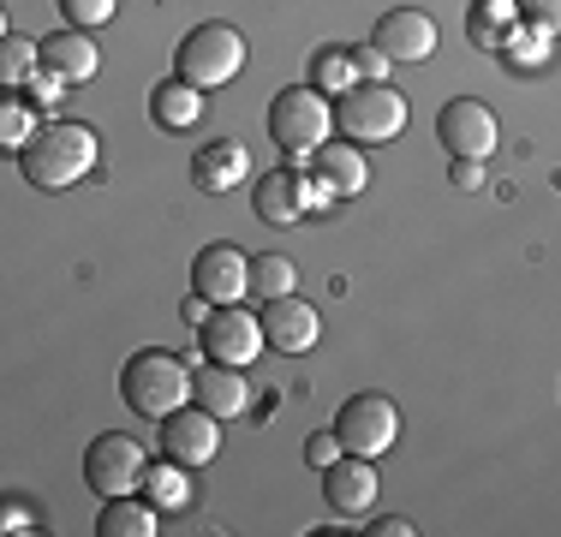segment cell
Instances as JSON below:
<instances>
[{
    "label": "cell",
    "instance_id": "6da1fadb",
    "mask_svg": "<svg viewBox=\"0 0 561 537\" xmlns=\"http://www.w3.org/2000/svg\"><path fill=\"white\" fill-rule=\"evenodd\" d=\"M96 156H102L96 126H84V119H48L19 150V168L36 192H72V185H84L96 173Z\"/></svg>",
    "mask_w": 561,
    "mask_h": 537
},
{
    "label": "cell",
    "instance_id": "7a4b0ae2",
    "mask_svg": "<svg viewBox=\"0 0 561 537\" xmlns=\"http://www.w3.org/2000/svg\"><path fill=\"white\" fill-rule=\"evenodd\" d=\"M192 388H197V370L185 365L180 353H168V346H144V353H131L126 370H119V400H126L138 419H156V424H162L168 412L192 407Z\"/></svg>",
    "mask_w": 561,
    "mask_h": 537
},
{
    "label": "cell",
    "instance_id": "3957f363",
    "mask_svg": "<svg viewBox=\"0 0 561 537\" xmlns=\"http://www.w3.org/2000/svg\"><path fill=\"white\" fill-rule=\"evenodd\" d=\"M245 72V36L233 31L227 19H209V24H192L173 48V78L197 90H221Z\"/></svg>",
    "mask_w": 561,
    "mask_h": 537
},
{
    "label": "cell",
    "instance_id": "277c9868",
    "mask_svg": "<svg viewBox=\"0 0 561 537\" xmlns=\"http://www.w3.org/2000/svg\"><path fill=\"white\" fill-rule=\"evenodd\" d=\"M270 138L287 161H311L329 138H335V107L323 102L317 84L280 90V96L270 102Z\"/></svg>",
    "mask_w": 561,
    "mask_h": 537
},
{
    "label": "cell",
    "instance_id": "5b68a950",
    "mask_svg": "<svg viewBox=\"0 0 561 537\" xmlns=\"http://www.w3.org/2000/svg\"><path fill=\"white\" fill-rule=\"evenodd\" d=\"M335 132L346 144H394L407 132V96L394 84H353L335 102Z\"/></svg>",
    "mask_w": 561,
    "mask_h": 537
},
{
    "label": "cell",
    "instance_id": "8992f818",
    "mask_svg": "<svg viewBox=\"0 0 561 537\" xmlns=\"http://www.w3.org/2000/svg\"><path fill=\"white\" fill-rule=\"evenodd\" d=\"M329 204H341V197L329 192L317 173H299V168L263 173L257 192H251V209H257L263 227H293V221H305L311 209H329Z\"/></svg>",
    "mask_w": 561,
    "mask_h": 537
},
{
    "label": "cell",
    "instance_id": "52a82bcc",
    "mask_svg": "<svg viewBox=\"0 0 561 537\" xmlns=\"http://www.w3.org/2000/svg\"><path fill=\"white\" fill-rule=\"evenodd\" d=\"M144 472H150V460H144V442L126 436V430H102V436L84 448V483L102 495V502H108V495L144 490Z\"/></svg>",
    "mask_w": 561,
    "mask_h": 537
},
{
    "label": "cell",
    "instance_id": "ba28073f",
    "mask_svg": "<svg viewBox=\"0 0 561 537\" xmlns=\"http://www.w3.org/2000/svg\"><path fill=\"white\" fill-rule=\"evenodd\" d=\"M335 436L346 454H365V460H377V454H389L400 442V407L389 395H353L346 407L335 412Z\"/></svg>",
    "mask_w": 561,
    "mask_h": 537
},
{
    "label": "cell",
    "instance_id": "9c48e42d",
    "mask_svg": "<svg viewBox=\"0 0 561 537\" xmlns=\"http://www.w3.org/2000/svg\"><path fill=\"white\" fill-rule=\"evenodd\" d=\"M197 341H204V353L216 358V365H239L245 370L251 358H263V317H251L245 305H216V317L197 329Z\"/></svg>",
    "mask_w": 561,
    "mask_h": 537
},
{
    "label": "cell",
    "instance_id": "30bf717a",
    "mask_svg": "<svg viewBox=\"0 0 561 537\" xmlns=\"http://www.w3.org/2000/svg\"><path fill=\"white\" fill-rule=\"evenodd\" d=\"M436 144H443L448 156L484 161V156L502 144V126H496V114H490L484 102L454 96V102H443V114H436Z\"/></svg>",
    "mask_w": 561,
    "mask_h": 537
},
{
    "label": "cell",
    "instance_id": "8fae6325",
    "mask_svg": "<svg viewBox=\"0 0 561 537\" xmlns=\"http://www.w3.org/2000/svg\"><path fill=\"white\" fill-rule=\"evenodd\" d=\"M192 293H204L209 305H239L251 293V258L239 245H227V239L204 245L192 258Z\"/></svg>",
    "mask_w": 561,
    "mask_h": 537
},
{
    "label": "cell",
    "instance_id": "7c38bea8",
    "mask_svg": "<svg viewBox=\"0 0 561 537\" xmlns=\"http://www.w3.org/2000/svg\"><path fill=\"white\" fill-rule=\"evenodd\" d=\"M263 341L275 346V353H311L317 341H323V311H317L311 299H299V293H280V299H263Z\"/></svg>",
    "mask_w": 561,
    "mask_h": 537
},
{
    "label": "cell",
    "instance_id": "4fadbf2b",
    "mask_svg": "<svg viewBox=\"0 0 561 537\" xmlns=\"http://www.w3.org/2000/svg\"><path fill=\"white\" fill-rule=\"evenodd\" d=\"M216 448H221V419H216V412H204L197 400L162 419V454H168V460H180V466H192V472H197V466L216 460Z\"/></svg>",
    "mask_w": 561,
    "mask_h": 537
},
{
    "label": "cell",
    "instance_id": "5bb4252c",
    "mask_svg": "<svg viewBox=\"0 0 561 537\" xmlns=\"http://www.w3.org/2000/svg\"><path fill=\"white\" fill-rule=\"evenodd\" d=\"M370 43H377L389 60L400 66V60H431L436 54V19L431 12H419V7H394V12H382L377 19V31H370Z\"/></svg>",
    "mask_w": 561,
    "mask_h": 537
},
{
    "label": "cell",
    "instance_id": "9a60e30c",
    "mask_svg": "<svg viewBox=\"0 0 561 537\" xmlns=\"http://www.w3.org/2000/svg\"><path fill=\"white\" fill-rule=\"evenodd\" d=\"M245 180H251V150H245L239 138H209V144H197V156H192V185H197V192L227 197V192H239Z\"/></svg>",
    "mask_w": 561,
    "mask_h": 537
},
{
    "label": "cell",
    "instance_id": "2e32d148",
    "mask_svg": "<svg viewBox=\"0 0 561 537\" xmlns=\"http://www.w3.org/2000/svg\"><path fill=\"white\" fill-rule=\"evenodd\" d=\"M323 495H329V507H335L341 519L370 514V502H377V460H365V454H341V460L323 472Z\"/></svg>",
    "mask_w": 561,
    "mask_h": 537
},
{
    "label": "cell",
    "instance_id": "e0dca14e",
    "mask_svg": "<svg viewBox=\"0 0 561 537\" xmlns=\"http://www.w3.org/2000/svg\"><path fill=\"white\" fill-rule=\"evenodd\" d=\"M192 400L204 412H216L221 424L227 419H245V412H251V382H245V370H239V365H216V358H209V365L197 370Z\"/></svg>",
    "mask_w": 561,
    "mask_h": 537
},
{
    "label": "cell",
    "instance_id": "ac0fdd59",
    "mask_svg": "<svg viewBox=\"0 0 561 537\" xmlns=\"http://www.w3.org/2000/svg\"><path fill=\"white\" fill-rule=\"evenodd\" d=\"M43 66L48 72H60L66 84H90L96 78V66H102V54L96 43H90V31H55V36H43Z\"/></svg>",
    "mask_w": 561,
    "mask_h": 537
},
{
    "label": "cell",
    "instance_id": "d6986e66",
    "mask_svg": "<svg viewBox=\"0 0 561 537\" xmlns=\"http://www.w3.org/2000/svg\"><path fill=\"white\" fill-rule=\"evenodd\" d=\"M311 173H317V180H323L335 197H358V192L370 185V161H365V150H358V144H335V138H329L323 150L311 156Z\"/></svg>",
    "mask_w": 561,
    "mask_h": 537
},
{
    "label": "cell",
    "instance_id": "ffe728a7",
    "mask_svg": "<svg viewBox=\"0 0 561 537\" xmlns=\"http://www.w3.org/2000/svg\"><path fill=\"white\" fill-rule=\"evenodd\" d=\"M96 532L102 537H156L162 532V507L150 502V495H108L102 502V514H96Z\"/></svg>",
    "mask_w": 561,
    "mask_h": 537
},
{
    "label": "cell",
    "instance_id": "44dd1931",
    "mask_svg": "<svg viewBox=\"0 0 561 537\" xmlns=\"http://www.w3.org/2000/svg\"><path fill=\"white\" fill-rule=\"evenodd\" d=\"M150 119L162 132H192L204 119V90L185 84V78H168V84L150 90Z\"/></svg>",
    "mask_w": 561,
    "mask_h": 537
},
{
    "label": "cell",
    "instance_id": "7402d4cb",
    "mask_svg": "<svg viewBox=\"0 0 561 537\" xmlns=\"http://www.w3.org/2000/svg\"><path fill=\"white\" fill-rule=\"evenodd\" d=\"M519 19H526V12H519V0H472V12H466V36H472V48L502 54L507 31H514Z\"/></svg>",
    "mask_w": 561,
    "mask_h": 537
},
{
    "label": "cell",
    "instance_id": "603a6c76",
    "mask_svg": "<svg viewBox=\"0 0 561 537\" xmlns=\"http://www.w3.org/2000/svg\"><path fill=\"white\" fill-rule=\"evenodd\" d=\"M144 495H150L162 514H185V507L197 502V483H192V466L180 460H156L150 472H144Z\"/></svg>",
    "mask_w": 561,
    "mask_h": 537
},
{
    "label": "cell",
    "instance_id": "cb8c5ba5",
    "mask_svg": "<svg viewBox=\"0 0 561 537\" xmlns=\"http://www.w3.org/2000/svg\"><path fill=\"white\" fill-rule=\"evenodd\" d=\"M550 54H556V31H543V24H531V19H519L502 43V60L514 66V72H543Z\"/></svg>",
    "mask_w": 561,
    "mask_h": 537
},
{
    "label": "cell",
    "instance_id": "d4e9b609",
    "mask_svg": "<svg viewBox=\"0 0 561 537\" xmlns=\"http://www.w3.org/2000/svg\"><path fill=\"white\" fill-rule=\"evenodd\" d=\"M311 84L323 90V96H346V90L358 84V72H353V48H341V43L317 48V54H311Z\"/></svg>",
    "mask_w": 561,
    "mask_h": 537
},
{
    "label": "cell",
    "instance_id": "484cf974",
    "mask_svg": "<svg viewBox=\"0 0 561 537\" xmlns=\"http://www.w3.org/2000/svg\"><path fill=\"white\" fill-rule=\"evenodd\" d=\"M36 132H43V126H36V102L19 96V90H7V102H0V144L19 156L24 144L36 138Z\"/></svg>",
    "mask_w": 561,
    "mask_h": 537
},
{
    "label": "cell",
    "instance_id": "4316f807",
    "mask_svg": "<svg viewBox=\"0 0 561 537\" xmlns=\"http://www.w3.org/2000/svg\"><path fill=\"white\" fill-rule=\"evenodd\" d=\"M299 287V268L293 258H280V251H263V258H251V293L257 299H280V293Z\"/></svg>",
    "mask_w": 561,
    "mask_h": 537
},
{
    "label": "cell",
    "instance_id": "83f0119b",
    "mask_svg": "<svg viewBox=\"0 0 561 537\" xmlns=\"http://www.w3.org/2000/svg\"><path fill=\"white\" fill-rule=\"evenodd\" d=\"M43 66V43H31V36H7L0 43V90H24V78Z\"/></svg>",
    "mask_w": 561,
    "mask_h": 537
},
{
    "label": "cell",
    "instance_id": "f1b7e54d",
    "mask_svg": "<svg viewBox=\"0 0 561 537\" xmlns=\"http://www.w3.org/2000/svg\"><path fill=\"white\" fill-rule=\"evenodd\" d=\"M114 7H119V0H60V12H66L72 31H96V24H108Z\"/></svg>",
    "mask_w": 561,
    "mask_h": 537
},
{
    "label": "cell",
    "instance_id": "f546056e",
    "mask_svg": "<svg viewBox=\"0 0 561 537\" xmlns=\"http://www.w3.org/2000/svg\"><path fill=\"white\" fill-rule=\"evenodd\" d=\"M66 90H72V84H66L60 72H48V66H36V72L24 78V96H31L36 107H55V102L66 96Z\"/></svg>",
    "mask_w": 561,
    "mask_h": 537
},
{
    "label": "cell",
    "instance_id": "4dcf8cb0",
    "mask_svg": "<svg viewBox=\"0 0 561 537\" xmlns=\"http://www.w3.org/2000/svg\"><path fill=\"white\" fill-rule=\"evenodd\" d=\"M389 54H382L377 43H365V48H353V72H358V84H389Z\"/></svg>",
    "mask_w": 561,
    "mask_h": 537
},
{
    "label": "cell",
    "instance_id": "1f68e13d",
    "mask_svg": "<svg viewBox=\"0 0 561 537\" xmlns=\"http://www.w3.org/2000/svg\"><path fill=\"white\" fill-rule=\"evenodd\" d=\"M341 454H346V448H341V436H335V430H317V436L305 442V460H311L317 472H329V466H335Z\"/></svg>",
    "mask_w": 561,
    "mask_h": 537
},
{
    "label": "cell",
    "instance_id": "d6a6232c",
    "mask_svg": "<svg viewBox=\"0 0 561 537\" xmlns=\"http://www.w3.org/2000/svg\"><path fill=\"white\" fill-rule=\"evenodd\" d=\"M0 532H12V537L36 532V507L19 502V495H7V502H0Z\"/></svg>",
    "mask_w": 561,
    "mask_h": 537
},
{
    "label": "cell",
    "instance_id": "836d02e7",
    "mask_svg": "<svg viewBox=\"0 0 561 537\" xmlns=\"http://www.w3.org/2000/svg\"><path fill=\"white\" fill-rule=\"evenodd\" d=\"M448 185H454V192H478V185H484V161L454 156V161H448Z\"/></svg>",
    "mask_w": 561,
    "mask_h": 537
},
{
    "label": "cell",
    "instance_id": "e575fe53",
    "mask_svg": "<svg viewBox=\"0 0 561 537\" xmlns=\"http://www.w3.org/2000/svg\"><path fill=\"white\" fill-rule=\"evenodd\" d=\"M519 12H526L531 24H543V31L561 36V0H519Z\"/></svg>",
    "mask_w": 561,
    "mask_h": 537
},
{
    "label": "cell",
    "instance_id": "d590c367",
    "mask_svg": "<svg viewBox=\"0 0 561 537\" xmlns=\"http://www.w3.org/2000/svg\"><path fill=\"white\" fill-rule=\"evenodd\" d=\"M180 317H185V329H204V322H209V317H216V305H209V299H204V293H192V299H185V305H180Z\"/></svg>",
    "mask_w": 561,
    "mask_h": 537
},
{
    "label": "cell",
    "instance_id": "8d00e7d4",
    "mask_svg": "<svg viewBox=\"0 0 561 537\" xmlns=\"http://www.w3.org/2000/svg\"><path fill=\"white\" fill-rule=\"evenodd\" d=\"M370 532H377V537H412L419 526H412L407 514H389V519H377V526H370Z\"/></svg>",
    "mask_w": 561,
    "mask_h": 537
}]
</instances>
